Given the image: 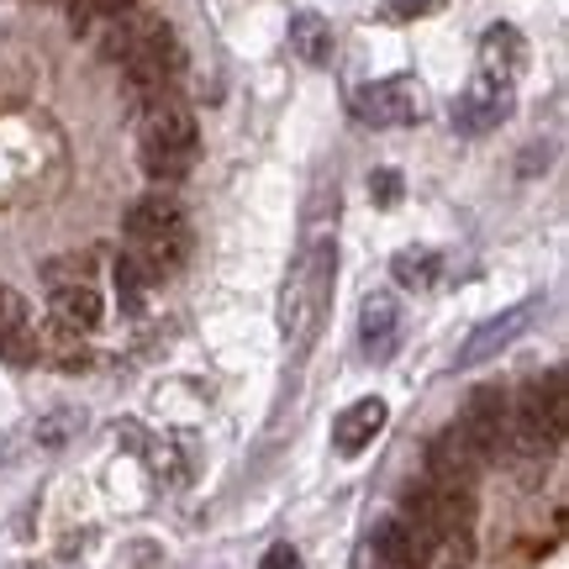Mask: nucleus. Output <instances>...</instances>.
<instances>
[{"instance_id": "obj_1", "label": "nucleus", "mask_w": 569, "mask_h": 569, "mask_svg": "<svg viewBox=\"0 0 569 569\" xmlns=\"http://www.w3.org/2000/svg\"><path fill=\"white\" fill-rule=\"evenodd\" d=\"M332 274H338L332 238H311L290 269V284H284V338L296 348L317 343L327 311H332Z\"/></svg>"}, {"instance_id": "obj_2", "label": "nucleus", "mask_w": 569, "mask_h": 569, "mask_svg": "<svg viewBox=\"0 0 569 569\" xmlns=\"http://www.w3.org/2000/svg\"><path fill=\"white\" fill-rule=\"evenodd\" d=\"M401 522L407 528H459V532H475V496L469 490H448V486H411L401 496Z\"/></svg>"}, {"instance_id": "obj_3", "label": "nucleus", "mask_w": 569, "mask_h": 569, "mask_svg": "<svg viewBox=\"0 0 569 569\" xmlns=\"http://www.w3.org/2000/svg\"><path fill=\"white\" fill-rule=\"evenodd\" d=\"M486 465L490 459L469 443V432L459 422L443 427V432L432 438V448H427V480H432V486H448V490H475V480H480Z\"/></svg>"}, {"instance_id": "obj_4", "label": "nucleus", "mask_w": 569, "mask_h": 569, "mask_svg": "<svg viewBox=\"0 0 569 569\" xmlns=\"http://www.w3.org/2000/svg\"><path fill=\"white\" fill-rule=\"evenodd\" d=\"M353 111H359L369 127H407L422 117V84L411 80V74H390V80H380V84H365V90L353 96Z\"/></svg>"}, {"instance_id": "obj_5", "label": "nucleus", "mask_w": 569, "mask_h": 569, "mask_svg": "<svg viewBox=\"0 0 569 569\" xmlns=\"http://www.w3.org/2000/svg\"><path fill=\"white\" fill-rule=\"evenodd\" d=\"M507 422H511V396H507V390H501V386L469 390L459 427H465L469 443L480 448L486 459H496V453H501V443H507Z\"/></svg>"}, {"instance_id": "obj_6", "label": "nucleus", "mask_w": 569, "mask_h": 569, "mask_svg": "<svg viewBox=\"0 0 569 569\" xmlns=\"http://www.w3.org/2000/svg\"><path fill=\"white\" fill-rule=\"evenodd\" d=\"M507 117H511V90H507V84H490L486 74H475V80H469V90L453 101V132H465V138L496 132Z\"/></svg>"}, {"instance_id": "obj_7", "label": "nucleus", "mask_w": 569, "mask_h": 569, "mask_svg": "<svg viewBox=\"0 0 569 569\" xmlns=\"http://www.w3.org/2000/svg\"><path fill=\"white\" fill-rule=\"evenodd\" d=\"M538 317V301H522V306H511V311H501V317H490V322H480L475 332H469V343L459 348V365L475 369V365H486V359H496L507 343H517L522 338V327Z\"/></svg>"}, {"instance_id": "obj_8", "label": "nucleus", "mask_w": 569, "mask_h": 569, "mask_svg": "<svg viewBox=\"0 0 569 569\" xmlns=\"http://www.w3.org/2000/svg\"><path fill=\"white\" fill-rule=\"evenodd\" d=\"M480 74L490 84H507V90L528 74V42H522L517 27H507V21L486 27V38H480Z\"/></svg>"}, {"instance_id": "obj_9", "label": "nucleus", "mask_w": 569, "mask_h": 569, "mask_svg": "<svg viewBox=\"0 0 569 569\" xmlns=\"http://www.w3.org/2000/svg\"><path fill=\"white\" fill-rule=\"evenodd\" d=\"M411 532V569H469L475 532L459 528H407Z\"/></svg>"}, {"instance_id": "obj_10", "label": "nucleus", "mask_w": 569, "mask_h": 569, "mask_svg": "<svg viewBox=\"0 0 569 569\" xmlns=\"http://www.w3.org/2000/svg\"><path fill=\"white\" fill-rule=\"evenodd\" d=\"M142 148H180V153H196V117L180 96L169 101L142 106Z\"/></svg>"}, {"instance_id": "obj_11", "label": "nucleus", "mask_w": 569, "mask_h": 569, "mask_svg": "<svg viewBox=\"0 0 569 569\" xmlns=\"http://www.w3.org/2000/svg\"><path fill=\"white\" fill-rule=\"evenodd\" d=\"M174 38V27L163 17H148V11H138V17H127V11H117V21H111V32H106V59H138V53H148V48H159V42Z\"/></svg>"}, {"instance_id": "obj_12", "label": "nucleus", "mask_w": 569, "mask_h": 569, "mask_svg": "<svg viewBox=\"0 0 569 569\" xmlns=\"http://www.w3.org/2000/svg\"><path fill=\"white\" fill-rule=\"evenodd\" d=\"M48 301H53V322L74 327V332H90V327H101V317H106L101 290L90 280H53L48 284Z\"/></svg>"}, {"instance_id": "obj_13", "label": "nucleus", "mask_w": 569, "mask_h": 569, "mask_svg": "<svg viewBox=\"0 0 569 569\" xmlns=\"http://www.w3.org/2000/svg\"><path fill=\"white\" fill-rule=\"evenodd\" d=\"M386 417H390V411H386V401H380V396L353 401V407H348L343 417L332 422V448H338V453H348V459H353V453H365V448L380 438Z\"/></svg>"}, {"instance_id": "obj_14", "label": "nucleus", "mask_w": 569, "mask_h": 569, "mask_svg": "<svg viewBox=\"0 0 569 569\" xmlns=\"http://www.w3.org/2000/svg\"><path fill=\"white\" fill-rule=\"evenodd\" d=\"M127 238L132 243H148V238H163V232H174V227H184V211L180 201L169 196V190H148L142 201L127 206Z\"/></svg>"}, {"instance_id": "obj_15", "label": "nucleus", "mask_w": 569, "mask_h": 569, "mask_svg": "<svg viewBox=\"0 0 569 569\" xmlns=\"http://www.w3.org/2000/svg\"><path fill=\"white\" fill-rule=\"evenodd\" d=\"M396 327H401V311H396V296H369L365 311H359V343H365L369 359H390L396 353Z\"/></svg>"}, {"instance_id": "obj_16", "label": "nucleus", "mask_w": 569, "mask_h": 569, "mask_svg": "<svg viewBox=\"0 0 569 569\" xmlns=\"http://www.w3.org/2000/svg\"><path fill=\"white\" fill-rule=\"evenodd\" d=\"M32 348H38V365H53V369H84L90 365V348H84V332L63 322H42L32 327Z\"/></svg>"}, {"instance_id": "obj_17", "label": "nucleus", "mask_w": 569, "mask_h": 569, "mask_svg": "<svg viewBox=\"0 0 569 569\" xmlns=\"http://www.w3.org/2000/svg\"><path fill=\"white\" fill-rule=\"evenodd\" d=\"M132 259H138V269L148 280H163V274H174V269L190 259V232L174 227V232H163V238H148V243H138Z\"/></svg>"}, {"instance_id": "obj_18", "label": "nucleus", "mask_w": 569, "mask_h": 569, "mask_svg": "<svg viewBox=\"0 0 569 569\" xmlns=\"http://www.w3.org/2000/svg\"><path fill=\"white\" fill-rule=\"evenodd\" d=\"M290 48H296V59L301 63H327L332 59V27H327V17L301 11V17L290 21Z\"/></svg>"}, {"instance_id": "obj_19", "label": "nucleus", "mask_w": 569, "mask_h": 569, "mask_svg": "<svg viewBox=\"0 0 569 569\" xmlns=\"http://www.w3.org/2000/svg\"><path fill=\"white\" fill-rule=\"evenodd\" d=\"M390 274H396V284H407V290H432L438 274H443V259L432 248H407V253L390 259Z\"/></svg>"}, {"instance_id": "obj_20", "label": "nucleus", "mask_w": 569, "mask_h": 569, "mask_svg": "<svg viewBox=\"0 0 569 569\" xmlns=\"http://www.w3.org/2000/svg\"><path fill=\"white\" fill-rule=\"evenodd\" d=\"M375 569H411V532L401 517L375 528Z\"/></svg>"}, {"instance_id": "obj_21", "label": "nucleus", "mask_w": 569, "mask_h": 569, "mask_svg": "<svg viewBox=\"0 0 569 569\" xmlns=\"http://www.w3.org/2000/svg\"><path fill=\"white\" fill-rule=\"evenodd\" d=\"M190 159H196V153H180V148H142V169L163 184L184 180V174H190Z\"/></svg>"}, {"instance_id": "obj_22", "label": "nucleus", "mask_w": 569, "mask_h": 569, "mask_svg": "<svg viewBox=\"0 0 569 569\" xmlns=\"http://www.w3.org/2000/svg\"><path fill=\"white\" fill-rule=\"evenodd\" d=\"M17 332H27V301H21V290L0 284V343L17 338Z\"/></svg>"}, {"instance_id": "obj_23", "label": "nucleus", "mask_w": 569, "mask_h": 569, "mask_svg": "<svg viewBox=\"0 0 569 569\" xmlns=\"http://www.w3.org/2000/svg\"><path fill=\"white\" fill-rule=\"evenodd\" d=\"M148 284H153V280H148V274L138 269V259L127 253L122 264H117V290H122V306H127V311H138V306H142V290H148Z\"/></svg>"}, {"instance_id": "obj_24", "label": "nucleus", "mask_w": 569, "mask_h": 569, "mask_svg": "<svg viewBox=\"0 0 569 569\" xmlns=\"http://www.w3.org/2000/svg\"><path fill=\"white\" fill-rule=\"evenodd\" d=\"M401 190H407V184H401V174H396V169H375V174H369V196H375V206H401Z\"/></svg>"}, {"instance_id": "obj_25", "label": "nucleus", "mask_w": 569, "mask_h": 569, "mask_svg": "<svg viewBox=\"0 0 569 569\" xmlns=\"http://www.w3.org/2000/svg\"><path fill=\"white\" fill-rule=\"evenodd\" d=\"M74 427H80V417H74V411H59V417H48V422L38 427V443L59 448L63 438H69V432H74Z\"/></svg>"}, {"instance_id": "obj_26", "label": "nucleus", "mask_w": 569, "mask_h": 569, "mask_svg": "<svg viewBox=\"0 0 569 569\" xmlns=\"http://www.w3.org/2000/svg\"><path fill=\"white\" fill-rule=\"evenodd\" d=\"M443 11V0H390V17L396 21H417V17H432Z\"/></svg>"}, {"instance_id": "obj_27", "label": "nucleus", "mask_w": 569, "mask_h": 569, "mask_svg": "<svg viewBox=\"0 0 569 569\" xmlns=\"http://www.w3.org/2000/svg\"><path fill=\"white\" fill-rule=\"evenodd\" d=\"M117 569H159V549H153V543H132V549L117 559Z\"/></svg>"}, {"instance_id": "obj_28", "label": "nucleus", "mask_w": 569, "mask_h": 569, "mask_svg": "<svg viewBox=\"0 0 569 569\" xmlns=\"http://www.w3.org/2000/svg\"><path fill=\"white\" fill-rule=\"evenodd\" d=\"M259 569H306V565H301V553L290 549V543H274V549L264 553V565H259Z\"/></svg>"}, {"instance_id": "obj_29", "label": "nucleus", "mask_w": 569, "mask_h": 569, "mask_svg": "<svg viewBox=\"0 0 569 569\" xmlns=\"http://www.w3.org/2000/svg\"><path fill=\"white\" fill-rule=\"evenodd\" d=\"M127 6H138V0H101L106 17H117V11H127Z\"/></svg>"}]
</instances>
